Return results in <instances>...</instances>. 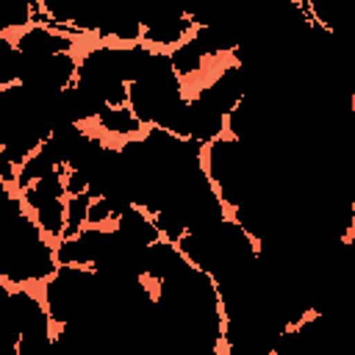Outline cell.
Masks as SVG:
<instances>
[{
	"instance_id": "cell-2",
	"label": "cell",
	"mask_w": 355,
	"mask_h": 355,
	"mask_svg": "<svg viewBox=\"0 0 355 355\" xmlns=\"http://www.w3.org/2000/svg\"><path fill=\"white\" fill-rule=\"evenodd\" d=\"M14 42V50L22 58H50L58 53H75V36L58 33L47 25H28L8 36Z\"/></svg>"
},
{
	"instance_id": "cell-4",
	"label": "cell",
	"mask_w": 355,
	"mask_h": 355,
	"mask_svg": "<svg viewBox=\"0 0 355 355\" xmlns=\"http://www.w3.org/2000/svg\"><path fill=\"white\" fill-rule=\"evenodd\" d=\"M114 230L133 247H150L155 241H161L158 227L153 222V216L141 208V205H128L119 211V216L114 219Z\"/></svg>"
},
{
	"instance_id": "cell-6",
	"label": "cell",
	"mask_w": 355,
	"mask_h": 355,
	"mask_svg": "<svg viewBox=\"0 0 355 355\" xmlns=\"http://www.w3.org/2000/svg\"><path fill=\"white\" fill-rule=\"evenodd\" d=\"M89 202L92 197L89 194H72L64 200V236H75L86 227V216H89Z\"/></svg>"
},
{
	"instance_id": "cell-5",
	"label": "cell",
	"mask_w": 355,
	"mask_h": 355,
	"mask_svg": "<svg viewBox=\"0 0 355 355\" xmlns=\"http://www.w3.org/2000/svg\"><path fill=\"white\" fill-rule=\"evenodd\" d=\"M31 216H33V222H36V227H39V233H42L44 241L55 244V241L64 239V227H67V222H64V200L44 202Z\"/></svg>"
},
{
	"instance_id": "cell-1",
	"label": "cell",
	"mask_w": 355,
	"mask_h": 355,
	"mask_svg": "<svg viewBox=\"0 0 355 355\" xmlns=\"http://www.w3.org/2000/svg\"><path fill=\"white\" fill-rule=\"evenodd\" d=\"M194 14L172 11V14H155L150 19H141V44L158 53H169L180 42H186L194 31Z\"/></svg>"
},
{
	"instance_id": "cell-7",
	"label": "cell",
	"mask_w": 355,
	"mask_h": 355,
	"mask_svg": "<svg viewBox=\"0 0 355 355\" xmlns=\"http://www.w3.org/2000/svg\"><path fill=\"white\" fill-rule=\"evenodd\" d=\"M0 355H19V349H11V352H0Z\"/></svg>"
},
{
	"instance_id": "cell-3",
	"label": "cell",
	"mask_w": 355,
	"mask_h": 355,
	"mask_svg": "<svg viewBox=\"0 0 355 355\" xmlns=\"http://www.w3.org/2000/svg\"><path fill=\"white\" fill-rule=\"evenodd\" d=\"M83 128H86V130H94V133L103 136L105 141L119 139V144L128 141V139H139V136L144 133V125L133 116V111H130L128 105H116V108L103 105L100 114H97L89 125H83Z\"/></svg>"
}]
</instances>
